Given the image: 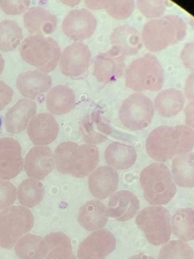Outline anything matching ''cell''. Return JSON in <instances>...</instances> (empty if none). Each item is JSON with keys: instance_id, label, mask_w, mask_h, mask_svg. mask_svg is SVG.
Returning a JSON list of instances; mask_svg holds the SVG:
<instances>
[{"instance_id": "cell-23", "label": "cell", "mask_w": 194, "mask_h": 259, "mask_svg": "<svg viewBox=\"0 0 194 259\" xmlns=\"http://www.w3.org/2000/svg\"><path fill=\"white\" fill-rule=\"evenodd\" d=\"M110 41L112 48L124 57L135 55L142 48L140 34L136 28L128 25L115 28L111 34Z\"/></svg>"}, {"instance_id": "cell-43", "label": "cell", "mask_w": 194, "mask_h": 259, "mask_svg": "<svg viewBox=\"0 0 194 259\" xmlns=\"http://www.w3.org/2000/svg\"><path fill=\"white\" fill-rule=\"evenodd\" d=\"M185 93L186 98L189 101V104H193V74H191L186 80V85H185Z\"/></svg>"}, {"instance_id": "cell-1", "label": "cell", "mask_w": 194, "mask_h": 259, "mask_svg": "<svg viewBox=\"0 0 194 259\" xmlns=\"http://www.w3.org/2000/svg\"><path fill=\"white\" fill-rule=\"evenodd\" d=\"M193 146V130L186 125L157 127L149 135L146 144L149 155L159 162L191 152Z\"/></svg>"}, {"instance_id": "cell-16", "label": "cell", "mask_w": 194, "mask_h": 259, "mask_svg": "<svg viewBox=\"0 0 194 259\" xmlns=\"http://www.w3.org/2000/svg\"><path fill=\"white\" fill-rule=\"evenodd\" d=\"M57 121L51 113L35 115L29 122L27 134L30 141L37 146H45L54 142L59 134Z\"/></svg>"}, {"instance_id": "cell-6", "label": "cell", "mask_w": 194, "mask_h": 259, "mask_svg": "<svg viewBox=\"0 0 194 259\" xmlns=\"http://www.w3.org/2000/svg\"><path fill=\"white\" fill-rule=\"evenodd\" d=\"M33 213L24 206H11L0 212V246L12 248L33 228Z\"/></svg>"}, {"instance_id": "cell-37", "label": "cell", "mask_w": 194, "mask_h": 259, "mask_svg": "<svg viewBox=\"0 0 194 259\" xmlns=\"http://www.w3.org/2000/svg\"><path fill=\"white\" fill-rule=\"evenodd\" d=\"M134 2L132 0H112L106 9L109 16L117 20H123L131 16L134 10Z\"/></svg>"}, {"instance_id": "cell-30", "label": "cell", "mask_w": 194, "mask_h": 259, "mask_svg": "<svg viewBox=\"0 0 194 259\" xmlns=\"http://www.w3.org/2000/svg\"><path fill=\"white\" fill-rule=\"evenodd\" d=\"M48 252L46 259H76L71 239L62 232H55L44 238Z\"/></svg>"}, {"instance_id": "cell-25", "label": "cell", "mask_w": 194, "mask_h": 259, "mask_svg": "<svg viewBox=\"0 0 194 259\" xmlns=\"http://www.w3.org/2000/svg\"><path fill=\"white\" fill-rule=\"evenodd\" d=\"M74 90L65 84H59L50 89L45 96V104L50 113L63 115L71 112L75 106Z\"/></svg>"}, {"instance_id": "cell-7", "label": "cell", "mask_w": 194, "mask_h": 259, "mask_svg": "<svg viewBox=\"0 0 194 259\" xmlns=\"http://www.w3.org/2000/svg\"><path fill=\"white\" fill-rule=\"evenodd\" d=\"M138 227L152 245L167 243L171 236L170 213L162 206H151L141 210L136 218Z\"/></svg>"}, {"instance_id": "cell-33", "label": "cell", "mask_w": 194, "mask_h": 259, "mask_svg": "<svg viewBox=\"0 0 194 259\" xmlns=\"http://www.w3.org/2000/svg\"><path fill=\"white\" fill-rule=\"evenodd\" d=\"M22 40V29L16 21L5 19L0 22V51H14Z\"/></svg>"}, {"instance_id": "cell-41", "label": "cell", "mask_w": 194, "mask_h": 259, "mask_svg": "<svg viewBox=\"0 0 194 259\" xmlns=\"http://www.w3.org/2000/svg\"><path fill=\"white\" fill-rule=\"evenodd\" d=\"M13 95L12 88L0 80V110L4 109L12 101Z\"/></svg>"}, {"instance_id": "cell-46", "label": "cell", "mask_w": 194, "mask_h": 259, "mask_svg": "<svg viewBox=\"0 0 194 259\" xmlns=\"http://www.w3.org/2000/svg\"><path fill=\"white\" fill-rule=\"evenodd\" d=\"M5 61L3 59V56L0 54V75L3 73V69H4Z\"/></svg>"}, {"instance_id": "cell-29", "label": "cell", "mask_w": 194, "mask_h": 259, "mask_svg": "<svg viewBox=\"0 0 194 259\" xmlns=\"http://www.w3.org/2000/svg\"><path fill=\"white\" fill-rule=\"evenodd\" d=\"M15 249L20 259H44L48 252L44 239L33 234L24 235L18 239Z\"/></svg>"}, {"instance_id": "cell-39", "label": "cell", "mask_w": 194, "mask_h": 259, "mask_svg": "<svg viewBox=\"0 0 194 259\" xmlns=\"http://www.w3.org/2000/svg\"><path fill=\"white\" fill-rule=\"evenodd\" d=\"M30 6L28 0H0V7L6 14L16 16L27 11Z\"/></svg>"}, {"instance_id": "cell-32", "label": "cell", "mask_w": 194, "mask_h": 259, "mask_svg": "<svg viewBox=\"0 0 194 259\" xmlns=\"http://www.w3.org/2000/svg\"><path fill=\"white\" fill-rule=\"evenodd\" d=\"M17 194L18 201L24 207H35L43 198V183L40 180L35 179H26L18 186Z\"/></svg>"}, {"instance_id": "cell-17", "label": "cell", "mask_w": 194, "mask_h": 259, "mask_svg": "<svg viewBox=\"0 0 194 259\" xmlns=\"http://www.w3.org/2000/svg\"><path fill=\"white\" fill-rule=\"evenodd\" d=\"M118 172L109 166H100L89 175V191L95 198L106 199L115 193L118 187Z\"/></svg>"}, {"instance_id": "cell-26", "label": "cell", "mask_w": 194, "mask_h": 259, "mask_svg": "<svg viewBox=\"0 0 194 259\" xmlns=\"http://www.w3.org/2000/svg\"><path fill=\"white\" fill-rule=\"evenodd\" d=\"M136 157L133 146L121 142L110 144L105 151L106 163L115 169H129L134 164Z\"/></svg>"}, {"instance_id": "cell-12", "label": "cell", "mask_w": 194, "mask_h": 259, "mask_svg": "<svg viewBox=\"0 0 194 259\" xmlns=\"http://www.w3.org/2000/svg\"><path fill=\"white\" fill-rule=\"evenodd\" d=\"M125 57L117 50L101 53L95 57L93 75L101 83H111L121 78L125 69Z\"/></svg>"}, {"instance_id": "cell-8", "label": "cell", "mask_w": 194, "mask_h": 259, "mask_svg": "<svg viewBox=\"0 0 194 259\" xmlns=\"http://www.w3.org/2000/svg\"><path fill=\"white\" fill-rule=\"evenodd\" d=\"M153 101L144 94L136 92L123 102L119 110L121 123L131 131L147 128L154 116Z\"/></svg>"}, {"instance_id": "cell-11", "label": "cell", "mask_w": 194, "mask_h": 259, "mask_svg": "<svg viewBox=\"0 0 194 259\" xmlns=\"http://www.w3.org/2000/svg\"><path fill=\"white\" fill-rule=\"evenodd\" d=\"M116 248V239L112 232L100 230L82 241L77 249L79 259H106Z\"/></svg>"}, {"instance_id": "cell-15", "label": "cell", "mask_w": 194, "mask_h": 259, "mask_svg": "<svg viewBox=\"0 0 194 259\" xmlns=\"http://www.w3.org/2000/svg\"><path fill=\"white\" fill-rule=\"evenodd\" d=\"M56 165L54 153L47 146H34L24 159V169L30 178L40 180L51 174Z\"/></svg>"}, {"instance_id": "cell-18", "label": "cell", "mask_w": 194, "mask_h": 259, "mask_svg": "<svg viewBox=\"0 0 194 259\" xmlns=\"http://www.w3.org/2000/svg\"><path fill=\"white\" fill-rule=\"evenodd\" d=\"M80 131L86 144L98 145L105 142L112 133L108 119L100 112L89 113L80 122Z\"/></svg>"}, {"instance_id": "cell-35", "label": "cell", "mask_w": 194, "mask_h": 259, "mask_svg": "<svg viewBox=\"0 0 194 259\" xmlns=\"http://www.w3.org/2000/svg\"><path fill=\"white\" fill-rule=\"evenodd\" d=\"M136 7L144 16L153 19L160 17L165 13L168 2L165 0H138Z\"/></svg>"}, {"instance_id": "cell-27", "label": "cell", "mask_w": 194, "mask_h": 259, "mask_svg": "<svg viewBox=\"0 0 194 259\" xmlns=\"http://www.w3.org/2000/svg\"><path fill=\"white\" fill-rule=\"evenodd\" d=\"M185 104L184 95L175 89L162 91L155 99L154 109L163 117L177 116L183 110Z\"/></svg>"}, {"instance_id": "cell-13", "label": "cell", "mask_w": 194, "mask_h": 259, "mask_svg": "<svg viewBox=\"0 0 194 259\" xmlns=\"http://www.w3.org/2000/svg\"><path fill=\"white\" fill-rule=\"evenodd\" d=\"M24 160L19 142L13 138H0V179L12 180L22 171Z\"/></svg>"}, {"instance_id": "cell-24", "label": "cell", "mask_w": 194, "mask_h": 259, "mask_svg": "<svg viewBox=\"0 0 194 259\" xmlns=\"http://www.w3.org/2000/svg\"><path fill=\"white\" fill-rule=\"evenodd\" d=\"M108 219L107 207L99 200H90L79 209V224L89 231L103 228L108 222Z\"/></svg>"}, {"instance_id": "cell-9", "label": "cell", "mask_w": 194, "mask_h": 259, "mask_svg": "<svg viewBox=\"0 0 194 259\" xmlns=\"http://www.w3.org/2000/svg\"><path fill=\"white\" fill-rule=\"evenodd\" d=\"M92 54L87 45L75 42L64 50L59 60L62 73L70 78H78L85 73L90 64Z\"/></svg>"}, {"instance_id": "cell-31", "label": "cell", "mask_w": 194, "mask_h": 259, "mask_svg": "<svg viewBox=\"0 0 194 259\" xmlns=\"http://www.w3.org/2000/svg\"><path fill=\"white\" fill-rule=\"evenodd\" d=\"M171 224L173 233L180 240H193L194 211L192 208L179 209L173 215Z\"/></svg>"}, {"instance_id": "cell-45", "label": "cell", "mask_w": 194, "mask_h": 259, "mask_svg": "<svg viewBox=\"0 0 194 259\" xmlns=\"http://www.w3.org/2000/svg\"><path fill=\"white\" fill-rule=\"evenodd\" d=\"M129 259H156L152 257L150 254L146 252L139 253V254H136V255L132 256Z\"/></svg>"}, {"instance_id": "cell-19", "label": "cell", "mask_w": 194, "mask_h": 259, "mask_svg": "<svg viewBox=\"0 0 194 259\" xmlns=\"http://www.w3.org/2000/svg\"><path fill=\"white\" fill-rule=\"evenodd\" d=\"M36 103L27 98L19 100L8 110L5 116V125L9 133L17 134L27 128L30 119L36 114Z\"/></svg>"}, {"instance_id": "cell-28", "label": "cell", "mask_w": 194, "mask_h": 259, "mask_svg": "<svg viewBox=\"0 0 194 259\" xmlns=\"http://www.w3.org/2000/svg\"><path fill=\"white\" fill-rule=\"evenodd\" d=\"M173 180L181 187L194 186V154L192 152L176 156L171 165Z\"/></svg>"}, {"instance_id": "cell-10", "label": "cell", "mask_w": 194, "mask_h": 259, "mask_svg": "<svg viewBox=\"0 0 194 259\" xmlns=\"http://www.w3.org/2000/svg\"><path fill=\"white\" fill-rule=\"evenodd\" d=\"M96 27L95 16L86 9L71 10L62 22L64 34L76 42L89 38L95 32Z\"/></svg>"}, {"instance_id": "cell-20", "label": "cell", "mask_w": 194, "mask_h": 259, "mask_svg": "<svg viewBox=\"0 0 194 259\" xmlns=\"http://www.w3.org/2000/svg\"><path fill=\"white\" fill-rule=\"evenodd\" d=\"M53 80L48 74L39 70L21 72L17 78L16 86L20 93L27 99L33 100L48 92Z\"/></svg>"}, {"instance_id": "cell-22", "label": "cell", "mask_w": 194, "mask_h": 259, "mask_svg": "<svg viewBox=\"0 0 194 259\" xmlns=\"http://www.w3.org/2000/svg\"><path fill=\"white\" fill-rule=\"evenodd\" d=\"M24 25L33 35H48L56 31L57 18L40 7H32L24 14Z\"/></svg>"}, {"instance_id": "cell-34", "label": "cell", "mask_w": 194, "mask_h": 259, "mask_svg": "<svg viewBox=\"0 0 194 259\" xmlns=\"http://www.w3.org/2000/svg\"><path fill=\"white\" fill-rule=\"evenodd\" d=\"M192 248L181 240L167 242L161 248L159 259H193Z\"/></svg>"}, {"instance_id": "cell-38", "label": "cell", "mask_w": 194, "mask_h": 259, "mask_svg": "<svg viewBox=\"0 0 194 259\" xmlns=\"http://www.w3.org/2000/svg\"><path fill=\"white\" fill-rule=\"evenodd\" d=\"M17 198V189L11 182L0 180V210L12 205Z\"/></svg>"}, {"instance_id": "cell-14", "label": "cell", "mask_w": 194, "mask_h": 259, "mask_svg": "<svg viewBox=\"0 0 194 259\" xmlns=\"http://www.w3.org/2000/svg\"><path fill=\"white\" fill-rule=\"evenodd\" d=\"M100 160V153L95 145L83 144L73 150L68 159V174L77 178L90 175Z\"/></svg>"}, {"instance_id": "cell-40", "label": "cell", "mask_w": 194, "mask_h": 259, "mask_svg": "<svg viewBox=\"0 0 194 259\" xmlns=\"http://www.w3.org/2000/svg\"><path fill=\"white\" fill-rule=\"evenodd\" d=\"M183 65L189 70H194V44H187L183 48L180 55Z\"/></svg>"}, {"instance_id": "cell-36", "label": "cell", "mask_w": 194, "mask_h": 259, "mask_svg": "<svg viewBox=\"0 0 194 259\" xmlns=\"http://www.w3.org/2000/svg\"><path fill=\"white\" fill-rule=\"evenodd\" d=\"M77 144L73 142H65L58 145L55 150L56 169L61 174H68V162L73 150Z\"/></svg>"}, {"instance_id": "cell-3", "label": "cell", "mask_w": 194, "mask_h": 259, "mask_svg": "<svg viewBox=\"0 0 194 259\" xmlns=\"http://www.w3.org/2000/svg\"><path fill=\"white\" fill-rule=\"evenodd\" d=\"M125 85L135 92L161 90L164 71L156 56L147 54L132 62L124 72Z\"/></svg>"}, {"instance_id": "cell-4", "label": "cell", "mask_w": 194, "mask_h": 259, "mask_svg": "<svg viewBox=\"0 0 194 259\" xmlns=\"http://www.w3.org/2000/svg\"><path fill=\"white\" fill-rule=\"evenodd\" d=\"M139 182L144 198L152 205L168 204L177 191L170 169L162 163L147 166L141 172Z\"/></svg>"}, {"instance_id": "cell-5", "label": "cell", "mask_w": 194, "mask_h": 259, "mask_svg": "<svg viewBox=\"0 0 194 259\" xmlns=\"http://www.w3.org/2000/svg\"><path fill=\"white\" fill-rule=\"evenodd\" d=\"M20 54L26 63L46 73L56 69L61 49L56 40L42 35H30L21 44Z\"/></svg>"}, {"instance_id": "cell-42", "label": "cell", "mask_w": 194, "mask_h": 259, "mask_svg": "<svg viewBox=\"0 0 194 259\" xmlns=\"http://www.w3.org/2000/svg\"><path fill=\"white\" fill-rule=\"evenodd\" d=\"M112 3V0H86L85 1L86 7L91 10L106 9Z\"/></svg>"}, {"instance_id": "cell-44", "label": "cell", "mask_w": 194, "mask_h": 259, "mask_svg": "<svg viewBox=\"0 0 194 259\" xmlns=\"http://www.w3.org/2000/svg\"><path fill=\"white\" fill-rule=\"evenodd\" d=\"M185 115H186V123L187 126L193 128V104H189L185 108Z\"/></svg>"}, {"instance_id": "cell-2", "label": "cell", "mask_w": 194, "mask_h": 259, "mask_svg": "<svg viewBox=\"0 0 194 259\" xmlns=\"http://www.w3.org/2000/svg\"><path fill=\"white\" fill-rule=\"evenodd\" d=\"M186 34V24L178 16H165L152 19L144 25L141 40L147 49L159 52L183 40Z\"/></svg>"}, {"instance_id": "cell-21", "label": "cell", "mask_w": 194, "mask_h": 259, "mask_svg": "<svg viewBox=\"0 0 194 259\" xmlns=\"http://www.w3.org/2000/svg\"><path fill=\"white\" fill-rule=\"evenodd\" d=\"M137 197L130 191L122 190L112 195L108 204L109 216L118 221L132 219L139 210Z\"/></svg>"}, {"instance_id": "cell-47", "label": "cell", "mask_w": 194, "mask_h": 259, "mask_svg": "<svg viewBox=\"0 0 194 259\" xmlns=\"http://www.w3.org/2000/svg\"><path fill=\"white\" fill-rule=\"evenodd\" d=\"M63 3L66 4V5L70 6V7H74V6L77 5V4H80V1H72V0H70V1H65V2Z\"/></svg>"}]
</instances>
